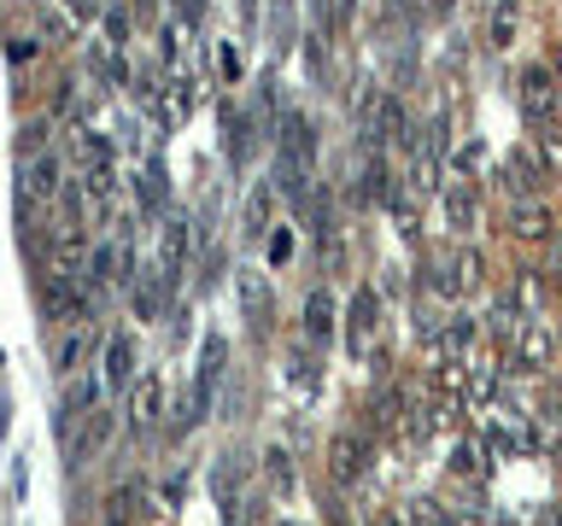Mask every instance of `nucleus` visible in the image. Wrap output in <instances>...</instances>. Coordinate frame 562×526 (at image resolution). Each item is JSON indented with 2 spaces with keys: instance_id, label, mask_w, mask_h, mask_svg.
Here are the masks:
<instances>
[{
  "instance_id": "obj_1",
  "label": "nucleus",
  "mask_w": 562,
  "mask_h": 526,
  "mask_svg": "<svg viewBox=\"0 0 562 526\" xmlns=\"http://www.w3.org/2000/svg\"><path fill=\"white\" fill-rule=\"evenodd\" d=\"M18 175H24V182H18V217H35V210L42 205H59V158L53 152H24V164H18Z\"/></svg>"
},
{
  "instance_id": "obj_2",
  "label": "nucleus",
  "mask_w": 562,
  "mask_h": 526,
  "mask_svg": "<svg viewBox=\"0 0 562 526\" xmlns=\"http://www.w3.org/2000/svg\"><path fill=\"white\" fill-rule=\"evenodd\" d=\"M557 351H562V340H557V328H551V322H527L516 340H509L504 368H509V375H544Z\"/></svg>"
},
{
  "instance_id": "obj_3",
  "label": "nucleus",
  "mask_w": 562,
  "mask_h": 526,
  "mask_svg": "<svg viewBox=\"0 0 562 526\" xmlns=\"http://www.w3.org/2000/svg\"><path fill=\"white\" fill-rule=\"evenodd\" d=\"M557 70L551 65H527L521 70V112H527V123H533V129H544V123H557L551 112H557Z\"/></svg>"
},
{
  "instance_id": "obj_4",
  "label": "nucleus",
  "mask_w": 562,
  "mask_h": 526,
  "mask_svg": "<svg viewBox=\"0 0 562 526\" xmlns=\"http://www.w3.org/2000/svg\"><path fill=\"white\" fill-rule=\"evenodd\" d=\"M375 328H381V298H375V287H358L351 305H346V351L351 357H369Z\"/></svg>"
},
{
  "instance_id": "obj_5",
  "label": "nucleus",
  "mask_w": 562,
  "mask_h": 526,
  "mask_svg": "<svg viewBox=\"0 0 562 526\" xmlns=\"http://www.w3.org/2000/svg\"><path fill=\"white\" fill-rule=\"evenodd\" d=\"M363 468H369V433H363V427L334 433V445H328V473H334V480H340V485H358Z\"/></svg>"
},
{
  "instance_id": "obj_6",
  "label": "nucleus",
  "mask_w": 562,
  "mask_h": 526,
  "mask_svg": "<svg viewBox=\"0 0 562 526\" xmlns=\"http://www.w3.org/2000/svg\"><path fill=\"white\" fill-rule=\"evenodd\" d=\"M474 281H481V258H474V252H439V258H434L428 293H439V298H463Z\"/></svg>"
},
{
  "instance_id": "obj_7",
  "label": "nucleus",
  "mask_w": 562,
  "mask_h": 526,
  "mask_svg": "<svg viewBox=\"0 0 562 526\" xmlns=\"http://www.w3.org/2000/svg\"><path fill=\"white\" fill-rule=\"evenodd\" d=\"M504 228H509V240L539 245V240H551L557 217H551V205H544V199H516V205H509V217H504Z\"/></svg>"
},
{
  "instance_id": "obj_8",
  "label": "nucleus",
  "mask_w": 562,
  "mask_h": 526,
  "mask_svg": "<svg viewBox=\"0 0 562 526\" xmlns=\"http://www.w3.org/2000/svg\"><path fill=\"white\" fill-rule=\"evenodd\" d=\"M42 310H47V322H70V328H77V322H82V310H88V298H82V287H77V275H47Z\"/></svg>"
},
{
  "instance_id": "obj_9",
  "label": "nucleus",
  "mask_w": 562,
  "mask_h": 526,
  "mask_svg": "<svg viewBox=\"0 0 562 526\" xmlns=\"http://www.w3.org/2000/svg\"><path fill=\"white\" fill-rule=\"evenodd\" d=\"M47 258H53V270L59 275H77L88 258H94V245H88V228H59V235H53V245H47Z\"/></svg>"
},
{
  "instance_id": "obj_10",
  "label": "nucleus",
  "mask_w": 562,
  "mask_h": 526,
  "mask_svg": "<svg viewBox=\"0 0 562 526\" xmlns=\"http://www.w3.org/2000/svg\"><path fill=\"white\" fill-rule=\"evenodd\" d=\"M158 415H165V380H158V375H140L135 398H130V427H135V433H153Z\"/></svg>"
},
{
  "instance_id": "obj_11",
  "label": "nucleus",
  "mask_w": 562,
  "mask_h": 526,
  "mask_svg": "<svg viewBox=\"0 0 562 526\" xmlns=\"http://www.w3.org/2000/svg\"><path fill=\"white\" fill-rule=\"evenodd\" d=\"M539 164H533V158H527V152H509L504 158V170H498V182H504V193H509V205H516V199H539Z\"/></svg>"
},
{
  "instance_id": "obj_12",
  "label": "nucleus",
  "mask_w": 562,
  "mask_h": 526,
  "mask_svg": "<svg viewBox=\"0 0 562 526\" xmlns=\"http://www.w3.org/2000/svg\"><path fill=\"white\" fill-rule=\"evenodd\" d=\"M270 217H276V187L258 182L252 193H246V205H240V235H246V240H263V235L276 228Z\"/></svg>"
},
{
  "instance_id": "obj_13",
  "label": "nucleus",
  "mask_w": 562,
  "mask_h": 526,
  "mask_svg": "<svg viewBox=\"0 0 562 526\" xmlns=\"http://www.w3.org/2000/svg\"><path fill=\"white\" fill-rule=\"evenodd\" d=\"M474 333H481V322H474V316H446V322H439V333H434L439 357H446V363H463L469 345H474Z\"/></svg>"
},
{
  "instance_id": "obj_14",
  "label": "nucleus",
  "mask_w": 562,
  "mask_h": 526,
  "mask_svg": "<svg viewBox=\"0 0 562 526\" xmlns=\"http://www.w3.org/2000/svg\"><path fill=\"white\" fill-rule=\"evenodd\" d=\"M474 217H481V193H474V182H446V228L451 235H469Z\"/></svg>"
},
{
  "instance_id": "obj_15",
  "label": "nucleus",
  "mask_w": 562,
  "mask_h": 526,
  "mask_svg": "<svg viewBox=\"0 0 562 526\" xmlns=\"http://www.w3.org/2000/svg\"><path fill=\"white\" fill-rule=\"evenodd\" d=\"M105 386H135V340L130 333L105 340Z\"/></svg>"
},
{
  "instance_id": "obj_16",
  "label": "nucleus",
  "mask_w": 562,
  "mask_h": 526,
  "mask_svg": "<svg viewBox=\"0 0 562 526\" xmlns=\"http://www.w3.org/2000/svg\"><path fill=\"white\" fill-rule=\"evenodd\" d=\"M105 438H112V415H105V410H94V415L82 421V433L70 438V468H82L88 456H94V450L105 445Z\"/></svg>"
},
{
  "instance_id": "obj_17",
  "label": "nucleus",
  "mask_w": 562,
  "mask_h": 526,
  "mask_svg": "<svg viewBox=\"0 0 562 526\" xmlns=\"http://www.w3.org/2000/svg\"><path fill=\"white\" fill-rule=\"evenodd\" d=\"M486 473H492V462H486V445H481V438H463V445L451 450V480H474V485H481Z\"/></svg>"
},
{
  "instance_id": "obj_18",
  "label": "nucleus",
  "mask_w": 562,
  "mask_h": 526,
  "mask_svg": "<svg viewBox=\"0 0 562 526\" xmlns=\"http://www.w3.org/2000/svg\"><path fill=\"white\" fill-rule=\"evenodd\" d=\"M94 403H100V386H94V380H77V386H70L65 403H59V433L77 427V421H82L88 410H94Z\"/></svg>"
},
{
  "instance_id": "obj_19",
  "label": "nucleus",
  "mask_w": 562,
  "mask_h": 526,
  "mask_svg": "<svg viewBox=\"0 0 562 526\" xmlns=\"http://www.w3.org/2000/svg\"><path fill=\"white\" fill-rule=\"evenodd\" d=\"M305 333H311V340H328V333H334V298L323 287L305 298Z\"/></svg>"
},
{
  "instance_id": "obj_20",
  "label": "nucleus",
  "mask_w": 562,
  "mask_h": 526,
  "mask_svg": "<svg viewBox=\"0 0 562 526\" xmlns=\"http://www.w3.org/2000/svg\"><path fill=\"white\" fill-rule=\"evenodd\" d=\"M170 287H176L170 275H153L147 287H135V316H140V322H153V316L165 310V298H170Z\"/></svg>"
},
{
  "instance_id": "obj_21",
  "label": "nucleus",
  "mask_w": 562,
  "mask_h": 526,
  "mask_svg": "<svg viewBox=\"0 0 562 526\" xmlns=\"http://www.w3.org/2000/svg\"><path fill=\"white\" fill-rule=\"evenodd\" d=\"M182 258H188V222H165V263H158V275H182Z\"/></svg>"
},
{
  "instance_id": "obj_22",
  "label": "nucleus",
  "mask_w": 562,
  "mask_h": 526,
  "mask_svg": "<svg viewBox=\"0 0 562 526\" xmlns=\"http://www.w3.org/2000/svg\"><path fill=\"white\" fill-rule=\"evenodd\" d=\"M223 129H228L223 147H228V158L240 164V158L252 152V129H246V112H240V105H228V112H223Z\"/></svg>"
},
{
  "instance_id": "obj_23",
  "label": "nucleus",
  "mask_w": 562,
  "mask_h": 526,
  "mask_svg": "<svg viewBox=\"0 0 562 526\" xmlns=\"http://www.w3.org/2000/svg\"><path fill=\"white\" fill-rule=\"evenodd\" d=\"M240 298H246V316H252V333H263V322H270V293H263L258 275L240 281Z\"/></svg>"
},
{
  "instance_id": "obj_24",
  "label": "nucleus",
  "mask_w": 562,
  "mask_h": 526,
  "mask_svg": "<svg viewBox=\"0 0 562 526\" xmlns=\"http://www.w3.org/2000/svg\"><path fill=\"white\" fill-rule=\"evenodd\" d=\"M539 170L562 175V123H544L539 129Z\"/></svg>"
},
{
  "instance_id": "obj_25",
  "label": "nucleus",
  "mask_w": 562,
  "mask_h": 526,
  "mask_svg": "<svg viewBox=\"0 0 562 526\" xmlns=\"http://www.w3.org/2000/svg\"><path fill=\"white\" fill-rule=\"evenodd\" d=\"M516 24H521L516 0H498V7H492V47H509V42H516Z\"/></svg>"
},
{
  "instance_id": "obj_26",
  "label": "nucleus",
  "mask_w": 562,
  "mask_h": 526,
  "mask_svg": "<svg viewBox=\"0 0 562 526\" xmlns=\"http://www.w3.org/2000/svg\"><path fill=\"white\" fill-rule=\"evenodd\" d=\"M486 322H492V333H504V340H516V333L527 328V322H521V310H516V298H498Z\"/></svg>"
},
{
  "instance_id": "obj_27",
  "label": "nucleus",
  "mask_w": 562,
  "mask_h": 526,
  "mask_svg": "<svg viewBox=\"0 0 562 526\" xmlns=\"http://www.w3.org/2000/svg\"><path fill=\"white\" fill-rule=\"evenodd\" d=\"M404 526H457V521H451L434 498H416L411 508H404Z\"/></svg>"
},
{
  "instance_id": "obj_28",
  "label": "nucleus",
  "mask_w": 562,
  "mask_h": 526,
  "mask_svg": "<svg viewBox=\"0 0 562 526\" xmlns=\"http://www.w3.org/2000/svg\"><path fill=\"white\" fill-rule=\"evenodd\" d=\"M88 193H94V187H82V182H65V187H59V217H65L70 228H82V205H88Z\"/></svg>"
},
{
  "instance_id": "obj_29",
  "label": "nucleus",
  "mask_w": 562,
  "mask_h": 526,
  "mask_svg": "<svg viewBox=\"0 0 562 526\" xmlns=\"http://www.w3.org/2000/svg\"><path fill=\"white\" fill-rule=\"evenodd\" d=\"M263 473H270V485L288 491L293 485V456L288 450H270V456H263Z\"/></svg>"
},
{
  "instance_id": "obj_30",
  "label": "nucleus",
  "mask_w": 562,
  "mask_h": 526,
  "mask_svg": "<svg viewBox=\"0 0 562 526\" xmlns=\"http://www.w3.org/2000/svg\"><path fill=\"white\" fill-rule=\"evenodd\" d=\"M77 363H82V333H70V340L53 351V368H59V375H77Z\"/></svg>"
},
{
  "instance_id": "obj_31",
  "label": "nucleus",
  "mask_w": 562,
  "mask_h": 526,
  "mask_svg": "<svg viewBox=\"0 0 562 526\" xmlns=\"http://www.w3.org/2000/svg\"><path fill=\"white\" fill-rule=\"evenodd\" d=\"M140 199H147V210H165V170L147 164V187H140Z\"/></svg>"
},
{
  "instance_id": "obj_32",
  "label": "nucleus",
  "mask_w": 562,
  "mask_h": 526,
  "mask_svg": "<svg viewBox=\"0 0 562 526\" xmlns=\"http://www.w3.org/2000/svg\"><path fill=\"white\" fill-rule=\"evenodd\" d=\"M288 258H293V228L276 222L270 228V263H288Z\"/></svg>"
},
{
  "instance_id": "obj_33",
  "label": "nucleus",
  "mask_w": 562,
  "mask_h": 526,
  "mask_svg": "<svg viewBox=\"0 0 562 526\" xmlns=\"http://www.w3.org/2000/svg\"><path fill=\"white\" fill-rule=\"evenodd\" d=\"M223 77H228V82L240 77V53H235V47H223Z\"/></svg>"
},
{
  "instance_id": "obj_34",
  "label": "nucleus",
  "mask_w": 562,
  "mask_h": 526,
  "mask_svg": "<svg viewBox=\"0 0 562 526\" xmlns=\"http://www.w3.org/2000/svg\"><path fill=\"white\" fill-rule=\"evenodd\" d=\"M30 53H35V42H30V35H12V59H18V65H24V59H30Z\"/></svg>"
},
{
  "instance_id": "obj_35",
  "label": "nucleus",
  "mask_w": 562,
  "mask_h": 526,
  "mask_svg": "<svg viewBox=\"0 0 562 526\" xmlns=\"http://www.w3.org/2000/svg\"><path fill=\"white\" fill-rule=\"evenodd\" d=\"M434 12H451V0H434Z\"/></svg>"
},
{
  "instance_id": "obj_36",
  "label": "nucleus",
  "mask_w": 562,
  "mask_h": 526,
  "mask_svg": "<svg viewBox=\"0 0 562 526\" xmlns=\"http://www.w3.org/2000/svg\"><path fill=\"white\" fill-rule=\"evenodd\" d=\"M105 526H123V521H105Z\"/></svg>"
},
{
  "instance_id": "obj_37",
  "label": "nucleus",
  "mask_w": 562,
  "mask_h": 526,
  "mask_svg": "<svg viewBox=\"0 0 562 526\" xmlns=\"http://www.w3.org/2000/svg\"><path fill=\"white\" fill-rule=\"evenodd\" d=\"M557 340H562V322H557Z\"/></svg>"
},
{
  "instance_id": "obj_38",
  "label": "nucleus",
  "mask_w": 562,
  "mask_h": 526,
  "mask_svg": "<svg viewBox=\"0 0 562 526\" xmlns=\"http://www.w3.org/2000/svg\"><path fill=\"white\" fill-rule=\"evenodd\" d=\"M281 526H293V521H281Z\"/></svg>"
}]
</instances>
